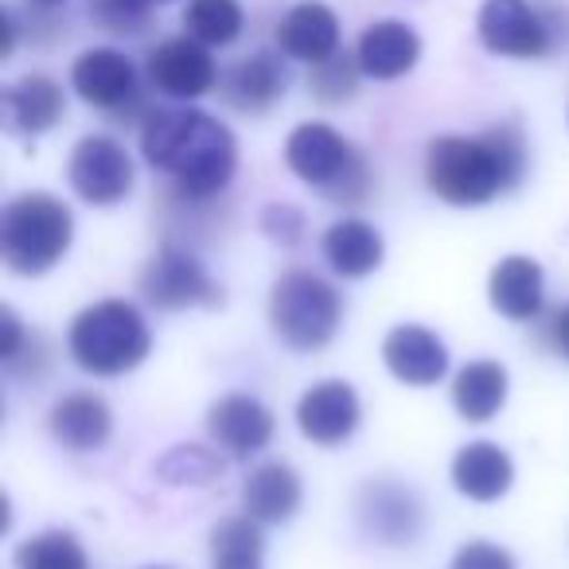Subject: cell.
I'll return each instance as SVG.
<instances>
[{"label": "cell", "mask_w": 569, "mask_h": 569, "mask_svg": "<svg viewBox=\"0 0 569 569\" xmlns=\"http://www.w3.org/2000/svg\"><path fill=\"white\" fill-rule=\"evenodd\" d=\"M141 152L157 172L172 176L180 196L199 199V203L222 196L238 168L234 133L219 118L191 110V106L144 113Z\"/></svg>", "instance_id": "obj_1"}, {"label": "cell", "mask_w": 569, "mask_h": 569, "mask_svg": "<svg viewBox=\"0 0 569 569\" xmlns=\"http://www.w3.org/2000/svg\"><path fill=\"white\" fill-rule=\"evenodd\" d=\"M527 172V144L519 126H496L488 133L433 137L426 149V183L452 207H483L507 196Z\"/></svg>", "instance_id": "obj_2"}, {"label": "cell", "mask_w": 569, "mask_h": 569, "mask_svg": "<svg viewBox=\"0 0 569 569\" xmlns=\"http://www.w3.org/2000/svg\"><path fill=\"white\" fill-rule=\"evenodd\" d=\"M74 214L51 191H24L0 214V258L12 273L40 277L67 258Z\"/></svg>", "instance_id": "obj_3"}, {"label": "cell", "mask_w": 569, "mask_h": 569, "mask_svg": "<svg viewBox=\"0 0 569 569\" xmlns=\"http://www.w3.org/2000/svg\"><path fill=\"white\" fill-rule=\"evenodd\" d=\"M152 348V332L144 317L129 301H98L71 320L67 351L87 375L113 379L144 363Z\"/></svg>", "instance_id": "obj_4"}, {"label": "cell", "mask_w": 569, "mask_h": 569, "mask_svg": "<svg viewBox=\"0 0 569 569\" xmlns=\"http://www.w3.org/2000/svg\"><path fill=\"white\" fill-rule=\"evenodd\" d=\"M343 320V301L325 277L293 269L269 293V325L273 336L293 351H320L336 340Z\"/></svg>", "instance_id": "obj_5"}, {"label": "cell", "mask_w": 569, "mask_h": 569, "mask_svg": "<svg viewBox=\"0 0 569 569\" xmlns=\"http://www.w3.org/2000/svg\"><path fill=\"white\" fill-rule=\"evenodd\" d=\"M141 293L152 309L160 312H183L196 305H219L222 289L211 281V273L203 269V261L183 246H164L149 258V266L141 269Z\"/></svg>", "instance_id": "obj_6"}, {"label": "cell", "mask_w": 569, "mask_h": 569, "mask_svg": "<svg viewBox=\"0 0 569 569\" xmlns=\"http://www.w3.org/2000/svg\"><path fill=\"white\" fill-rule=\"evenodd\" d=\"M356 519L371 542L379 546H413L426 527V507L418 491L398 480H367L356 496Z\"/></svg>", "instance_id": "obj_7"}, {"label": "cell", "mask_w": 569, "mask_h": 569, "mask_svg": "<svg viewBox=\"0 0 569 569\" xmlns=\"http://www.w3.org/2000/svg\"><path fill=\"white\" fill-rule=\"evenodd\" d=\"M67 176L90 207H113L133 191V160H129L126 144L102 133H90L74 144Z\"/></svg>", "instance_id": "obj_8"}, {"label": "cell", "mask_w": 569, "mask_h": 569, "mask_svg": "<svg viewBox=\"0 0 569 569\" xmlns=\"http://www.w3.org/2000/svg\"><path fill=\"white\" fill-rule=\"evenodd\" d=\"M284 164H289V172L297 180L312 183V188H320L328 196L359 164V152L328 121H305L284 141Z\"/></svg>", "instance_id": "obj_9"}, {"label": "cell", "mask_w": 569, "mask_h": 569, "mask_svg": "<svg viewBox=\"0 0 569 569\" xmlns=\"http://www.w3.org/2000/svg\"><path fill=\"white\" fill-rule=\"evenodd\" d=\"M476 32L491 56L507 59H538L553 48L550 24L530 0H483Z\"/></svg>", "instance_id": "obj_10"}, {"label": "cell", "mask_w": 569, "mask_h": 569, "mask_svg": "<svg viewBox=\"0 0 569 569\" xmlns=\"http://www.w3.org/2000/svg\"><path fill=\"white\" fill-rule=\"evenodd\" d=\"M71 87L87 106L106 113H129L141 106V87H137V67L126 51L118 48H90L74 59Z\"/></svg>", "instance_id": "obj_11"}, {"label": "cell", "mask_w": 569, "mask_h": 569, "mask_svg": "<svg viewBox=\"0 0 569 569\" xmlns=\"http://www.w3.org/2000/svg\"><path fill=\"white\" fill-rule=\"evenodd\" d=\"M152 90L168 98H180V102H196V98L211 94L214 82H219V67L211 59V48H203L191 36H176L164 40L149 51V63H144Z\"/></svg>", "instance_id": "obj_12"}, {"label": "cell", "mask_w": 569, "mask_h": 569, "mask_svg": "<svg viewBox=\"0 0 569 569\" xmlns=\"http://www.w3.org/2000/svg\"><path fill=\"white\" fill-rule=\"evenodd\" d=\"M363 421V406L351 382L343 379H325L317 387H309L297 402V429L309 437L320 449H336L343 445Z\"/></svg>", "instance_id": "obj_13"}, {"label": "cell", "mask_w": 569, "mask_h": 569, "mask_svg": "<svg viewBox=\"0 0 569 569\" xmlns=\"http://www.w3.org/2000/svg\"><path fill=\"white\" fill-rule=\"evenodd\" d=\"M207 429H211L214 445H219L227 457L250 460L253 452H261L273 441V413L253 395H227L211 406Z\"/></svg>", "instance_id": "obj_14"}, {"label": "cell", "mask_w": 569, "mask_h": 569, "mask_svg": "<svg viewBox=\"0 0 569 569\" xmlns=\"http://www.w3.org/2000/svg\"><path fill=\"white\" fill-rule=\"evenodd\" d=\"M382 363L406 387H437L449 375V351L429 328L398 325L382 340Z\"/></svg>", "instance_id": "obj_15"}, {"label": "cell", "mask_w": 569, "mask_h": 569, "mask_svg": "<svg viewBox=\"0 0 569 569\" xmlns=\"http://www.w3.org/2000/svg\"><path fill=\"white\" fill-rule=\"evenodd\" d=\"M277 48L297 63H325L340 51V17L320 0H305L284 12V20L277 24Z\"/></svg>", "instance_id": "obj_16"}, {"label": "cell", "mask_w": 569, "mask_h": 569, "mask_svg": "<svg viewBox=\"0 0 569 569\" xmlns=\"http://www.w3.org/2000/svg\"><path fill=\"white\" fill-rule=\"evenodd\" d=\"M488 301L499 317L515 320V325H527L542 312L546 301V277L542 266L527 253H511L503 258L488 277Z\"/></svg>", "instance_id": "obj_17"}, {"label": "cell", "mask_w": 569, "mask_h": 569, "mask_svg": "<svg viewBox=\"0 0 569 569\" xmlns=\"http://www.w3.org/2000/svg\"><path fill=\"white\" fill-rule=\"evenodd\" d=\"M359 71L375 82H395L402 74H410L421 59V40L410 24L402 20H379L359 36Z\"/></svg>", "instance_id": "obj_18"}, {"label": "cell", "mask_w": 569, "mask_h": 569, "mask_svg": "<svg viewBox=\"0 0 569 569\" xmlns=\"http://www.w3.org/2000/svg\"><path fill=\"white\" fill-rule=\"evenodd\" d=\"M301 499H305L301 476L289 465H281V460L258 465L242 483V511L250 515V519H258L261 527H281V522H289L301 511Z\"/></svg>", "instance_id": "obj_19"}, {"label": "cell", "mask_w": 569, "mask_h": 569, "mask_svg": "<svg viewBox=\"0 0 569 569\" xmlns=\"http://www.w3.org/2000/svg\"><path fill=\"white\" fill-rule=\"evenodd\" d=\"M67 118L63 87L48 74H24L4 90V126L20 137H40Z\"/></svg>", "instance_id": "obj_20"}, {"label": "cell", "mask_w": 569, "mask_h": 569, "mask_svg": "<svg viewBox=\"0 0 569 569\" xmlns=\"http://www.w3.org/2000/svg\"><path fill=\"white\" fill-rule=\"evenodd\" d=\"M515 465L496 441H468L452 457V488L472 503H496L511 491Z\"/></svg>", "instance_id": "obj_21"}, {"label": "cell", "mask_w": 569, "mask_h": 569, "mask_svg": "<svg viewBox=\"0 0 569 569\" xmlns=\"http://www.w3.org/2000/svg\"><path fill=\"white\" fill-rule=\"evenodd\" d=\"M51 433L63 449L90 452L102 449L113 433V413L106 406V398L90 395V390H74V395L59 398L51 406Z\"/></svg>", "instance_id": "obj_22"}, {"label": "cell", "mask_w": 569, "mask_h": 569, "mask_svg": "<svg viewBox=\"0 0 569 569\" xmlns=\"http://www.w3.org/2000/svg\"><path fill=\"white\" fill-rule=\"evenodd\" d=\"M284 87H289V74H284L281 59L258 51V56L230 67L227 79H222V98L238 113H266L284 94Z\"/></svg>", "instance_id": "obj_23"}, {"label": "cell", "mask_w": 569, "mask_h": 569, "mask_svg": "<svg viewBox=\"0 0 569 569\" xmlns=\"http://www.w3.org/2000/svg\"><path fill=\"white\" fill-rule=\"evenodd\" d=\"M382 234L367 219H340L325 230V258L340 277H367L382 266Z\"/></svg>", "instance_id": "obj_24"}, {"label": "cell", "mask_w": 569, "mask_h": 569, "mask_svg": "<svg viewBox=\"0 0 569 569\" xmlns=\"http://www.w3.org/2000/svg\"><path fill=\"white\" fill-rule=\"evenodd\" d=\"M507 402V371L496 359H476L465 363L452 379V406L465 421L483 426L491 421Z\"/></svg>", "instance_id": "obj_25"}, {"label": "cell", "mask_w": 569, "mask_h": 569, "mask_svg": "<svg viewBox=\"0 0 569 569\" xmlns=\"http://www.w3.org/2000/svg\"><path fill=\"white\" fill-rule=\"evenodd\" d=\"M261 553H266L261 522L246 511L230 515L211 530V569H266Z\"/></svg>", "instance_id": "obj_26"}, {"label": "cell", "mask_w": 569, "mask_h": 569, "mask_svg": "<svg viewBox=\"0 0 569 569\" xmlns=\"http://www.w3.org/2000/svg\"><path fill=\"white\" fill-rule=\"evenodd\" d=\"M242 4L238 0H188L183 9V32L203 48H227L242 36Z\"/></svg>", "instance_id": "obj_27"}, {"label": "cell", "mask_w": 569, "mask_h": 569, "mask_svg": "<svg viewBox=\"0 0 569 569\" xmlns=\"http://www.w3.org/2000/svg\"><path fill=\"white\" fill-rule=\"evenodd\" d=\"M17 569H90V558L71 530H40L12 553Z\"/></svg>", "instance_id": "obj_28"}, {"label": "cell", "mask_w": 569, "mask_h": 569, "mask_svg": "<svg viewBox=\"0 0 569 569\" xmlns=\"http://www.w3.org/2000/svg\"><path fill=\"white\" fill-rule=\"evenodd\" d=\"M157 4H172V0H90V20L102 32L141 36Z\"/></svg>", "instance_id": "obj_29"}, {"label": "cell", "mask_w": 569, "mask_h": 569, "mask_svg": "<svg viewBox=\"0 0 569 569\" xmlns=\"http://www.w3.org/2000/svg\"><path fill=\"white\" fill-rule=\"evenodd\" d=\"M359 74H363V71H359V59L348 56V51H336L332 59H325V63L312 67L309 87H312V94H317L320 102L340 106V102H348V98L356 94Z\"/></svg>", "instance_id": "obj_30"}, {"label": "cell", "mask_w": 569, "mask_h": 569, "mask_svg": "<svg viewBox=\"0 0 569 569\" xmlns=\"http://www.w3.org/2000/svg\"><path fill=\"white\" fill-rule=\"evenodd\" d=\"M160 472L172 483H207L219 472V460L207 449H199V445H180V449H172L160 460Z\"/></svg>", "instance_id": "obj_31"}, {"label": "cell", "mask_w": 569, "mask_h": 569, "mask_svg": "<svg viewBox=\"0 0 569 569\" xmlns=\"http://www.w3.org/2000/svg\"><path fill=\"white\" fill-rule=\"evenodd\" d=\"M261 230L269 242L277 246H297L305 238V214L293 203H269L261 211Z\"/></svg>", "instance_id": "obj_32"}, {"label": "cell", "mask_w": 569, "mask_h": 569, "mask_svg": "<svg viewBox=\"0 0 569 569\" xmlns=\"http://www.w3.org/2000/svg\"><path fill=\"white\" fill-rule=\"evenodd\" d=\"M449 569H515V558L503 550V546L476 538V542H465V546H460L457 558H452V566H449Z\"/></svg>", "instance_id": "obj_33"}, {"label": "cell", "mask_w": 569, "mask_h": 569, "mask_svg": "<svg viewBox=\"0 0 569 569\" xmlns=\"http://www.w3.org/2000/svg\"><path fill=\"white\" fill-rule=\"evenodd\" d=\"M0 332H4V340H0V359L4 363H12V359L20 356V348H24V325H20V317L12 309H0Z\"/></svg>", "instance_id": "obj_34"}, {"label": "cell", "mask_w": 569, "mask_h": 569, "mask_svg": "<svg viewBox=\"0 0 569 569\" xmlns=\"http://www.w3.org/2000/svg\"><path fill=\"white\" fill-rule=\"evenodd\" d=\"M550 336H553V348H558L561 356L569 359V305H566V309L558 312V317H553V328H550Z\"/></svg>", "instance_id": "obj_35"}, {"label": "cell", "mask_w": 569, "mask_h": 569, "mask_svg": "<svg viewBox=\"0 0 569 569\" xmlns=\"http://www.w3.org/2000/svg\"><path fill=\"white\" fill-rule=\"evenodd\" d=\"M32 9H59V4H67V0H28Z\"/></svg>", "instance_id": "obj_36"}]
</instances>
